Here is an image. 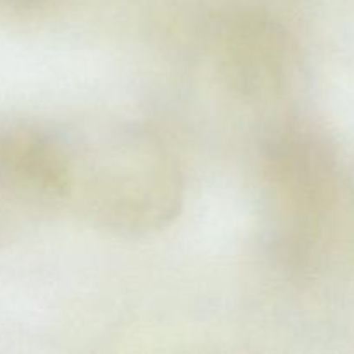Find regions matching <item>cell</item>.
<instances>
[{"label":"cell","mask_w":354,"mask_h":354,"mask_svg":"<svg viewBox=\"0 0 354 354\" xmlns=\"http://www.w3.org/2000/svg\"><path fill=\"white\" fill-rule=\"evenodd\" d=\"M62 152L59 204L106 230L149 234L171 223L183 203L178 162L161 138L133 123L57 133Z\"/></svg>","instance_id":"cell-1"},{"label":"cell","mask_w":354,"mask_h":354,"mask_svg":"<svg viewBox=\"0 0 354 354\" xmlns=\"http://www.w3.org/2000/svg\"><path fill=\"white\" fill-rule=\"evenodd\" d=\"M3 2L14 3V6H38V3L50 2V0H3Z\"/></svg>","instance_id":"cell-3"},{"label":"cell","mask_w":354,"mask_h":354,"mask_svg":"<svg viewBox=\"0 0 354 354\" xmlns=\"http://www.w3.org/2000/svg\"><path fill=\"white\" fill-rule=\"evenodd\" d=\"M218 73L228 90L245 100H270L287 88L294 71V44L275 17L241 12L218 38Z\"/></svg>","instance_id":"cell-2"}]
</instances>
